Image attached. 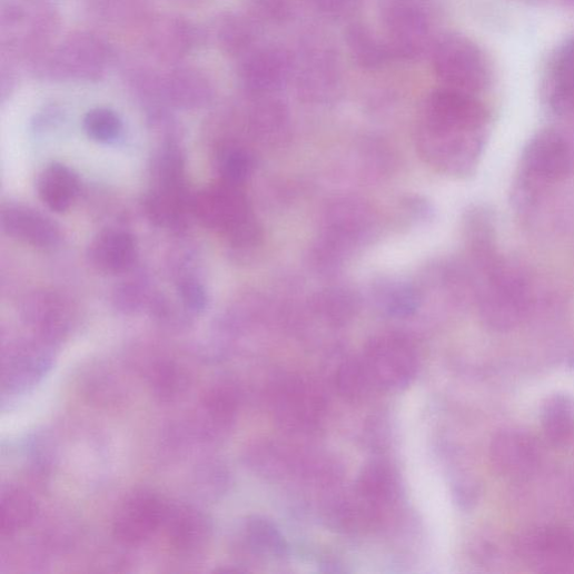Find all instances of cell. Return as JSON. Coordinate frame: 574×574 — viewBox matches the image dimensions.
I'll return each mask as SVG.
<instances>
[{
	"label": "cell",
	"instance_id": "cell-17",
	"mask_svg": "<svg viewBox=\"0 0 574 574\" xmlns=\"http://www.w3.org/2000/svg\"><path fill=\"white\" fill-rule=\"evenodd\" d=\"M289 61L275 49L253 51L241 66L243 81L255 92H269L278 89L289 77Z\"/></svg>",
	"mask_w": 574,
	"mask_h": 574
},
{
	"label": "cell",
	"instance_id": "cell-11",
	"mask_svg": "<svg viewBox=\"0 0 574 574\" xmlns=\"http://www.w3.org/2000/svg\"><path fill=\"white\" fill-rule=\"evenodd\" d=\"M55 354L50 344H21L4 353L2 388L4 394L21 395L38 386L51 372Z\"/></svg>",
	"mask_w": 574,
	"mask_h": 574
},
{
	"label": "cell",
	"instance_id": "cell-24",
	"mask_svg": "<svg viewBox=\"0 0 574 574\" xmlns=\"http://www.w3.org/2000/svg\"><path fill=\"white\" fill-rule=\"evenodd\" d=\"M357 494L370 507L388 504L397 494V478L393 468L383 462L368 464L357 481Z\"/></svg>",
	"mask_w": 574,
	"mask_h": 574
},
{
	"label": "cell",
	"instance_id": "cell-4",
	"mask_svg": "<svg viewBox=\"0 0 574 574\" xmlns=\"http://www.w3.org/2000/svg\"><path fill=\"white\" fill-rule=\"evenodd\" d=\"M433 63L446 88L475 95L491 82V67L484 52L459 34L447 36L436 44Z\"/></svg>",
	"mask_w": 574,
	"mask_h": 574
},
{
	"label": "cell",
	"instance_id": "cell-33",
	"mask_svg": "<svg viewBox=\"0 0 574 574\" xmlns=\"http://www.w3.org/2000/svg\"><path fill=\"white\" fill-rule=\"evenodd\" d=\"M217 36L224 49L232 53L245 51L253 40L247 23L236 17H224L217 27Z\"/></svg>",
	"mask_w": 574,
	"mask_h": 574
},
{
	"label": "cell",
	"instance_id": "cell-31",
	"mask_svg": "<svg viewBox=\"0 0 574 574\" xmlns=\"http://www.w3.org/2000/svg\"><path fill=\"white\" fill-rule=\"evenodd\" d=\"M340 393L349 399L364 398L374 387L362 359L345 363L337 375Z\"/></svg>",
	"mask_w": 574,
	"mask_h": 574
},
{
	"label": "cell",
	"instance_id": "cell-13",
	"mask_svg": "<svg viewBox=\"0 0 574 574\" xmlns=\"http://www.w3.org/2000/svg\"><path fill=\"white\" fill-rule=\"evenodd\" d=\"M524 167L528 176L540 181L564 179L574 171V148L558 132L542 131L528 144Z\"/></svg>",
	"mask_w": 574,
	"mask_h": 574
},
{
	"label": "cell",
	"instance_id": "cell-27",
	"mask_svg": "<svg viewBox=\"0 0 574 574\" xmlns=\"http://www.w3.org/2000/svg\"><path fill=\"white\" fill-rule=\"evenodd\" d=\"M542 426L545 437L553 445H563L570 441L574 429L570 404L562 397L550 399L543 408Z\"/></svg>",
	"mask_w": 574,
	"mask_h": 574
},
{
	"label": "cell",
	"instance_id": "cell-9",
	"mask_svg": "<svg viewBox=\"0 0 574 574\" xmlns=\"http://www.w3.org/2000/svg\"><path fill=\"white\" fill-rule=\"evenodd\" d=\"M239 410V396L229 384L209 388L189 423L180 430L182 437L198 443H216L232 429Z\"/></svg>",
	"mask_w": 574,
	"mask_h": 574
},
{
	"label": "cell",
	"instance_id": "cell-26",
	"mask_svg": "<svg viewBox=\"0 0 574 574\" xmlns=\"http://www.w3.org/2000/svg\"><path fill=\"white\" fill-rule=\"evenodd\" d=\"M189 373L176 363L157 364L150 374V386L161 402L179 399L190 387Z\"/></svg>",
	"mask_w": 574,
	"mask_h": 574
},
{
	"label": "cell",
	"instance_id": "cell-10",
	"mask_svg": "<svg viewBox=\"0 0 574 574\" xmlns=\"http://www.w3.org/2000/svg\"><path fill=\"white\" fill-rule=\"evenodd\" d=\"M486 119L485 107L475 95L444 87L427 100L425 130L479 132Z\"/></svg>",
	"mask_w": 574,
	"mask_h": 574
},
{
	"label": "cell",
	"instance_id": "cell-28",
	"mask_svg": "<svg viewBox=\"0 0 574 574\" xmlns=\"http://www.w3.org/2000/svg\"><path fill=\"white\" fill-rule=\"evenodd\" d=\"M347 40L353 58L365 68L379 67L390 56L385 41L378 40L363 26L354 27Z\"/></svg>",
	"mask_w": 574,
	"mask_h": 574
},
{
	"label": "cell",
	"instance_id": "cell-18",
	"mask_svg": "<svg viewBox=\"0 0 574 574\" xmlns=\"http://www.w3.org/2000/svg\"><path fill=\"white\" fill-rule=\"evenodd\" d=\"M158 92L179 106H199L211 97L207 75L192 67H179L159 77Z\"/></svg>",
	"mask_w": 574,
	"mask_h": 574
},
{
	"label": "cell",
	"instance_id": "cell-36",
	"mask_svg": "<svg viewBox=\"0 0 574 574\" xmlns=\"http://www.w3.org/2000/svg\"><path fill=\"white\" fill-rule=\"evenodd\" d=\"M178 4L187 6V7H196L205 2V0H172Z\"/></svg>",
	"mask_w": 574,
	"mask_h": 574
},
{
	"label": "cell",
	"instance_id": "cell-21",
	"mask_svg": "<svg viewBox=\"0 0 574 574\" xmlns=\"http://www.w3.org/2000/svg\"><path fill=\"white\" fill-rule=\"evenodd\" d=\"M38 515L33 496L18 486H7L0 495V534L12 537L30 527Z\"/></svg>",
	"mask_w": 574,
	"mask_h": 574
},
{
	"label": "cell",
	"instance_id": "cell-29",
	"mask_svg": "<svg viewBox=\"0 0 574 574\" xmlns=\"http://www.w3.org/2000/svg\"><path fill=\"white\" fill-rule=\"evenodd\" d=\"M196 493L204 499L215 501L226 494L231 485L228 468L219 461L200 464L194 474Z\"/></svg>",
	"mask_w": 574,
	"mask_h": 574
},
{
	"label": "cell",
	"instance_id": "cell-1",
	"mask_svg": "<svg viewBox=\"0 0 574 574\" xmlns=\"http://www.w3.org/2000/svg\"><path fill=\"white\" fill-rule=\"evenodd\" d=\"M59 26L52 0H3L0 42L11 56L34 60L50 48Z\"/></svg>",
	"mask_w": 574,
	"mask_h": 574
},
{
	"label": "cell",
	"instance_id": "cell-34",
	"mask_svg": "<svg viewBox=\"0 0 574 574\" xmlns=\"http://www.w3.org/2000/svg\"><path fill=\"white\" fill-rule=\"evenodd\" d=\"M251 162L248 156L235 150L225 155L221 161V174L226 185L239 186L250 174Z\"/></svg>",
	"mask_w": 574,
	"mask_h": 574
},
{
	"label": "cell",
	"instance_id": "cell-5",
	"mask_svg": "<svg viewBox=\"0 0 574 574\" xmlns=\"http://www.w3.org/2000/svg\"><path fill=\"white\" fill-rule=\"evenodd\" d=\"M380 21L390 56L420 55L429 39V16L422 0H382Z\"/></svg>",
	"mask_w": 574,
	"mask_h": 574
},
{
	"label": "cell",
	"instance_id": "cell-6",
	"mask_svg": "<svg viewBox=\"0 0 574 574\" xmlns=\"http://www.w3.org/2000/svg\"><path fill=\"white\" fill-rule=\"evenodd\" d=\"M271 402L277 420L293 433H310L326 412L323 392L303 377L283 378L274 387Z\"/></svg>",
	"mask_w": 574,
	"mask_h": 574
},
{
	"label": "cell",
	"instance_id": "cell-25",
	"mask_svg": "<svg viewBox=\"0 0 574 574\" xmlns=\"http://www.w3.org/2000/svg\"><path fill=\"white\" fill-rule=\"evenodd\" d=\"M243 537L248 550L257 555L283 557L289 550L276 525L261 516L247 518L243 526Z\"/></svg>",
	"mask_w": 574,
	"mask_h": 574
},
{
	"label": "cell",
	"instance_id": "cell-19",
	"mask_svg": "<svg viewBox=\"0 0 574 574\" xmlns=\"http://www.w3.org/2000/svg\"><path fill=\"white\" fill-rule=\"evenodd\" d=\"M2 227L9 236L37 247L53 246L60 238L58 229L49 219L24 207L6 209Z\"/></svg>",
	"mask_w": 574,
	"mask_h": 574
},
{
	"label": "cell",
	"instance_id": "cell-7",
	"mask_svg": "<svg viewBox=\"0 0 574 574\" xmlns=\"http://www.w3.org/2000/svg\"><path fill=\"white\" fill-rule=\"evenodd\" d=\"M375 388L400 390L416 376L417 355L403 338L388 336L370 343L362 358Z\"/></svg>",
	"mask_w": 574,
	"mask_h": 574
},
{
	"label": "cell",
	"instance_id": "cell-30",
	"mask_svg": "<svg viewBox=\"0 0 574 574\" xmlns=\"http://www.w3.org/2000/svg\"><path fill=\"white\" fill-rule=\"evenodd\" d=\"M98 11L109 20L123 24L150 22V4L148 0H96Z\"/></svg>",
	"mask_w": 574,
	"mask_h": 574
},
{
	"label": "cell",
	"instance_id": "cell-15",
	"mask_svg": "<svg viewBox=\"0 0 574 574\" xmlns=\"http://www.w3.org/2000/svg\"><path fill=\"white\" fill-rule=\"evenodd\" d=\"M197 28L180 17H162L149 22L147 46L152 56L165 62H178L197 47Z\"/></svg>",
	"mask_w": 574,
	"mask_h": 574
},
{
	"label": "cell",
	"instance_id": "cell-20",
	"mask_svg": "<svg viewBox=\"0 0 574 574\" xmlns=\"http://www.w3.org/2000/svg\"><path fill=\"white\" fill-rule=\"evenodd\" d=\"M548 101L558 115L574 112V38L567 40L554 55Z\"/></svg>",
	"mask_w": 574,
	"mask_h": 574
},
{
	"label": "cell",
	"instance_id": "cell-3",
	"mask_svg": "<svg viewBox=\"0 0 574 574\" xmlns=\"http://www.w3.org/2000/svg\"><path fill=\"white\" fill-rule=\"evenodd\" d=\"M487 269L488 281L479 300L481 317L489 328L508 331L526 315V281L517 269L496 259Z\"/></svg>",
	"mask_w": 574,
	"mask_h": 574
},
{
	"label": "cell",
	"instance_id": "cell-35",
	"mask_svg": "<svg viewBox=\"0 0 574 574\" xmlns=\"http://www.w3.org/2000/svg\"><path fill=\"white\" fill-rule=\"evenodd\" d=\"M184 303L194 311H201L206 307V296L201 287L195 281H186L181 286Z\"/></svg>",
	"mask_w": 574,
	"mask_h": 574
},
{
	"label": "cell",
	"instance_id": "cell-12",
	"mask_svg": "<svg viewBox=\"0 0 574 574\" xmlns=\"http://www.w3.org/2000/svg\"><path fill=\"white\" fill-rule=\"evenodd\" d=\"M519 555L540 571H565L574 564V534L563 527H542L521 536Z\"/></svg>",
	"mask_w": 574,
	"mask_h": 574
},
{
	"label": "cell",
	"instance_id": "cell-37",
	"mask_svg": "<svg viewBox=\"0 0 574 574\" xmlns=\"http://www.w3.org/2000/svg\"><path fill=\"white\" fill-rule=\"evenodd\" d=\"M565 3L571 7V8H574V0H565Z\"/></svg>",
	"mask_w": 574,
	"mask_h": 574
},
{
	"label": "cell",
	"instance_id": "cell-22",
	"mask_svg": "<svg viewBox=\"0 0 574 574\" xmlns=\"http://www.w3.org/2000/svg\"><path fill=\"white\" fill-rule=\"evenodd\" d=\"M136 256L132 237L123 231L108 230L90 247L92 263L101 270L119 273L128 269Z\"/></svg>",
	"mask_w": 574,
	"mask_h": 574
},
{
	"label": "cell",
	"instance_id": "cell-14",
	"mask_svg": "<svg viewBox=\"0 0 574 574\" xmlns=\"http://www.w3.org/2000/svg\"><path fill=\"white\" fill-rule=\"evenodd\" d=\"M164 528L171 545L184 555H198L211 543L214 523L202 509L189 504L169 503Z\"/></svg>",
	"mask_w": 574,
	"mask_h": 574
},
{
	"label": "cell",
	"instance_id": "cell-23",
	"mask_svg": "<svg viewBox=\"0 0 574 574\" xmlns=\"http://www.w3.org/2000/svg\"><path fill=\"white\" fill-rule=\"evenodd\" d=\"M38 191L51 210L63 212L70 208L79 192V180L67 167L53 165L40 176Z\"/></svg>",
	"mask_w": 574,
	"mask_h": 574
},
{
	"label": "cell",
	"instance_id": "cell-2",
	"mask_svg": "<svg viewBox=\"0 0 574 574\" xmlns=\"http://www.w3.org/2000/svg\"><path fill=\"white\" fill-rule=\"evenodd\" d=\"M110 61L107 46L89 32L68 36L55 49L49 48L33 60L42 77L53 80L96 81L102 78Z\"/></svg>",
	"mask_w": 574,
	"mask_h": 574
},
{
	"label": "cell",
	"instance_id": "cell-16",
	"mask_svg": "<svg viewBox=\"0 0 574 574\" xmlns=\"http://www.w3.org/2000/svg\"><path fill=\"white\" fill-rule=\"evenodd\" d=\"M538 449L534 441L517 429H504L491 445L494 468L504 477L521 479L538 466Z\"/></svg>",
	"mask_w": 574,
	"mask_h": 574
},
{
	"label": "cell",
	"instance_id": "cell-8",
	"mask_svg": "<svg viewBox=\"0 0 574 574\" xmlns=\"http://www.w3.org/2000/svg\"><path fill=\"white\" fill-rule=\"evenodd\" d=\"M169 503L150 491H135L118 506L112 519L115 538L127 546L148 542L164 528Z\"/></svg>",
	"mask_w": 574,
	"mask_h": 574
},
{
	"label": "cell",
	"instance_id": "cell-32",
	"mask_svg": "<svg viewBox=\"0 0 574 574\" xmlns=\"http://www.w3.org/2000/svg\"><path fill=\"white\" fill-rule=\"evenodd\" d=\"M83 127L93 140L111 142L119 137L122 123L119 116L111 109L96 108L86 115Z\"/></svg>",
	"mask_w": 574,
	"mask_h": 574
}]
</instances>
